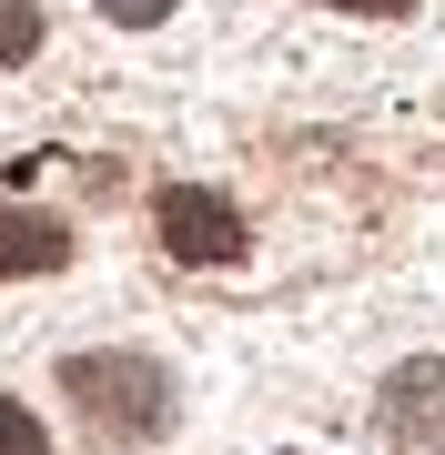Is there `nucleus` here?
I'll return each instance as SVG.
<instances>
[{
  "instance_id": "39448f33",
  "label": "nucleus",
  "mask_w": 445,
  "mask_h": 455,
  "mask_svg": "<svg viewBox=\"0 0 445 455\" xmlns=\"http://www.w3.org/2000/svg\"><path fill=\"white\" fill-rule=\"evenodd\" d=\"M0 455H51V425L31 405H11V395H0Z\"/></svg>"
},
{
  "instance_id": "f03ea898",
  "label": "nucleus",
  "mask_w": 445,
  "mask_h": 455,
  "mask_svg": "<svg viewBox=\"0 0 445 455\" xmlns=\"http://www.w3.org/2000/svg\"><path fill=\"white\" fill-rule=\"evenodd\" d=\"M152 223H163V253L172 263H233V253H243V212H233L213 182H163Z\"/></svg>"
},
{
  "instance_id": "0eeeda50",
  "label": "nucleus",
  "mask_w": 445,
  "mask_h": 455,
  "mask_svg": "<svg viewBox=\"0 0 445 455\" xmlns=\"http://www.w3.org/2000/svg\"><path fill=\"white\" fill-rule=\"evenodd\" d=\"M112 20H132V31H152V20H172V0H101Z\"/></svg>"
},
{
  "instance_id": "f257e3e1",
  "label": "nucleus",
  "mask_w": 445,
  "mask_h": 455,
  "mask_svg": "<svg viewBox=\"0 0 445 455\" xmlns=\"http://www.w3.org/2000/svg\"><path fill=\"white\" fill-rule=\"evenodd\" d=\"M61 395L82 405L91 445H152L172 425V374L152 355H61Z\"/></svg>"
},
{
  "instance_id": "20e7f679",
  "label": "nucleus",
  "mask_w": 445,
  "mask_h": 455,
  "mask_svg": "<svg viewBox=\"0 0 445 455\" xmlns=\"http://www.w3.org/2000/svg\"><path fill=\"white\" fill-rule=\"evenodd\" d=\"M31 51H41V11L31 0H0V71H20Z\"/></svg>"
},
{
  "instance_id": "7ed1b4c3",
  "label": "nucleus",
  "mask_w": 445,
  "mask_h": 455,
  "mask_svg": "<svg viewBox=\"0 0 445 455\" xmlns=\"http://www.w3.org/2000/svg\"><path fill=\"white\" fill-rule=\"evenodd\" d=\"M71 263V223L61 212H20V203H0V283H20V274H61Z\"/></svg>"
},
{
  "instance_id": "423d86ee",
  "label": "nucleus",
  "mask_w": 445,
  "mask_h": 455,
  "mask_svg": "<svg viewBox=\"0 0 445 455\" xmlns=\"http://www.w3.org/2000/svg\"><path fill=\"white\" fill-rule=\"evenodd\" d=\"M314 11H345V20H405L415 0H314Z\"/></svg>"
}]
</instances>
